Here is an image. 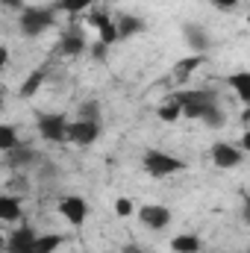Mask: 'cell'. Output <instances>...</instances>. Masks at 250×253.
<instances>
[{
    "instance_id": "cell-1",
    "label": "cell",
    "mask_w": 250,
    "mask_h": 253,
    "mask_svg": "<svg viewBox=\"0 0 250 253\" xmlns=\"http://www.w3.org/2000/svg\"><path fill=\"white\" fill-rule=\"evenodd\" d=\"M56 24V12L53 9H39V6H24L18 15V30L24 39H39L42 33H47Z\"/></svg>"
},
{
    "instance_id": "cell-2",
    "label": "cell",
    "mask_w": 250,
    "mask_h": 253,
    "mask_svg": "<svg viewBox=\"0 0 250 253\" xmlns=\"http://www.w3.org/2000/svg\"><path fill=\"white\" fill-rule=\"evenodd\" d=\"M141 165H144V171H147L150 177H156V180H165V177H171V174L186 171V162L177 159V156H171V153H165V150H147L144 159H141Z\"/></svg>"
},
{
    "instance_id": "cell-3",
    "label": "cell",
    "mask_w": 250,
    "mask_h": 253,
    "mask_svg": "<svg viewBox=\"0 0 250 253\" xmlns=\"http://www.w3.org/2000/svg\"><path fill=\"white\" fill-rule=\"evenodd\" d=\"M39 135L44 141H53V144H65L68 141V118L53 112V115H39Z\"/></svg>"
},
{
    "instance_id": "cell-4",
    "label": "cell",
    "mask_w": 250,
    "mask_h": 253,
    "mask_svg": "<svg viewBox=\"0 0 250 253\" xmlns=\"http://www.w3.org/2000/svg\"><path fill=\"white\" fill-rule=\"evenodd\" d=\"M97 135H100V121H83V118L68 121V141H74L77 147L94 144Z\"/></svg>"
},
{
    "instance_id": "cell-5",
    "label": "cell",
    "mask_w": 250,
    "mask_h": 253,
    "mask_svg": "<svg viewBox=\"0 0 250 253\" xmlns=\"http://www.w3.org/2000/svg\"><path fill=\"white\" fill-rule=\"evenodd\" d=\"M59 212H62V218L71 227H83L85 218H88V203L80 194H68V197L59 200Z\"/></svg>"
},
{
    "instance_id": "cell-6",
    "label": "cell",
    "mask_w": 250,
    "mask_h": 253,
    "mask_svg": "<svg viewBox=\"0 0 250 253\" xmlns=\"http://www.w3.org/2000/svg\"><path fill=\"white\" fill-rule=\"evenodd\" d=\"M138 221L147 230H165L171 224V209L168 206H159V203H147V206L138 209Z\"/></svg>"
},
{
    "instance_id": "cell-7",
    "label": "cell",
    "mask_w": 250,
    "mask_h": 253,
    "mask_svg": "<svg viewBox=\"0 0 250 253\" xmlns=\"http://www.w3.org/2000/svg\"><path fill=\"white\" fill-rule=\"evenodd\" d=\"M242 159H245V153H242L236 144H230V141L212 144V162H215L218 168H236V165H242Z\"/></svg>"
},
{
    "instance_id": "cell-8",
    "label": "cell",
    "mask_w": 250,
    "mask_h": 253,
    "mask_svg": "<svg viewBox=\"0 0 250 253\" xmlns=\"http://www.w3.org/2000/svg\"><path fill=\"white\" fill-rule=\"evenodd\" d=\"M85 24L97 27V42H103V44H115V42H118L115 21H109L106 12H91V15H85Z\"/></svg>"
},
{
    "instance_id": "cell-9",
    "label": "cell",
    "mask_w": 250,
    "mask_h": 253,
    "mask_svg": "<svg viewBox=\"0 0 250 253\" xmlns=\"http://www.w3.org/2000/svg\"><path fill=\"white\" fill-rule=\"evenodd\" d=\"M183 30H186V42L191 44V50H194V53H203V56H206V50L212 47V42H209V33H206V27H200V24H186Z\"/></svg>"
},
{
    "instance_id": "cell-10",
    "label": "cell",
    "mask_w": 250,
    "mask_h": 253,
    "mask_svg": "<svg viewBox=\"0 0 250 253\" xmlns=\"http://www.w3.org/2000/svg\"><path fill=\"white\" fill-rule=\"evenodd\" d=\"M59 50H62V56H80V53H85V36L80 30H68L62 36Z\"/></svg>"
},
{
    "instance_id": "cell-11",
    "label": "cell",
    "mask_w": 250,
    "mask_h": 253,
    "mask_svg": "<svg viewBox=\"0 0 250 253\" xmlns=\"http://www.w3.org/2000/svg\"><path fill=\"white\" fill-rule=\"evenodd\" d=\"M30 162H36V150H33V147L18 144V147L6 150V165H9V168H24V165H30Z\"/></svg>"
},
{
    "instance_id": "cell-12",
    "label": "cell",
    "mask_w": 250,
    "mask_h": 253,
    "mask_svg": "<svg viewBox=\"0 0 250 253\" xmlns=\"http://www.w3.org/2000/svg\"><path fill=\"white\" fill-rule=\"evenodd\" d=\"M115 30H118V39H132V36L144 33V21L135 18V15H121L115 21Z\"/></svg>"
},
{
    "instance_id": "cell-13",
    "label": "cell",
    "mask_w": 250,
    "mask_h": 253,
    "mask_svg": "<svg viewBox=\"0 0 250 253\" xmlns=\"http://www.w3.org/2000/svg\"><path fill=\"white\" fill-rule=\"evenodd\" d=\"M21 197L0 194V221H21Z\"/></svg>"
},
{
    "instance_id": "cell-14",
    "label": "cell",
    "mask_w": 250,
    "mask_h": 253,
    "mask_svg": "<svg viewBox=\"0 0 250 253\" xmlns=\"http://www.w3.org/2000/svg\"><path fill=\"white\" fill-rule=\"evenodd\" d=\"M200 248H203V242L194 233H180V236L171 239V251L174 253H200Z\"/></svg>"
},
{
    "instance_id": "cell-15",
    "label": "cell",
    "mask_w": 250,
    "mask_h": 253,
    "mask_svg": "<svg viewBox=\"0 0 250 253\" xmlns=\"http://www.w3.org/2000/svg\"><path fill=\"white\" fill-rule=\"evenodd\" d=\"M227 85H233L236 88V94H239V100L250 106V74L248 71H239V74H230L227 77Z\"/></svg>"
},
{
    "instance_id": "cell-16",
    "label": "cell",
    "mask_w": 250,
    "mask_h": 253,
    "mask_svg": "<svg viewBox=\"0 0 250 253\" xmlns=\"http://www.w3.org/2000/svg\"><path fill=\"white\" fill-rule=\"evenodd\" d=\"M200 65H206V56L203 53H194V56H186V59H180V62L174 65V77L183 83V80H188Z\"/></svg>"
},
{
    "instance_id": "cell-17",
    "label": "cell",
    "mask_w": 250,
    "mask_h": 253,
    "mask_svg": "<svg viewBox=\"0 0 250 253\" xmlns=\"http://www.w3.org/2000/svg\"><path fill=\"white\" fill-rule=\"evenodd\" d=\"M44 80H47V71L44 68H39V71H30V77L21 83V88H18V94L21 97H33L42 85H44Z\"/></svg>"
},
{
    "instance_id": "cell-18",
    "label": "cell",
    "mask_w": 250,
    "mask_h": 253,
    "mask_svg": "<svg viewBox=\"0 0 250 253\" xmlns=\"http://www.w3.org/2000/svg\"><path fill=\"white\" fill-rule=\"evenodd\" d=\"M156 118H159V121H165V124H174V121H180L183 115H180V106H177L174 100H168V97H165V100L156 106Z\"/></svg>"
},
{
    "instance_id": "cell-19",
    "label": "cell",
    "mask_w": 250,
    "mask_h": 253,
    "mask_svg": "<svg viewBox=\"0 0 250 253\" xmlns=\"http://www.w3.org/2000/svg\"><path fill=\"white\" fill-rule=\"evenodd\" d=\"M59 245H62V236H56V233H44V236H36L33 253H53Z\"/></svg>"
},
{
    "instance_id": "cell-20",
    "label": "cell",
    "mask_w": 250,
    "mask_h": 253,
    "mask_svg": "<svg viewBox=\"0 0 250 253\" xmlns=\"http://www.w3.org/2000/svg\"><path fill=\"white\" fill-rule=\"evenodd\" d=\"M18 144H21L18 141V129L12 124H0V153H6V150H12Z\"/></svg>"
},
{
    "instance_id": "cell-21",
    "label": "cell",
    "mask_w": 250,
    "mask_h": 253,
    "mask_svg": "<svg viewBox=\"0 0 250 253\" xmlns=\"http://www.w3.org/2000/svg\"><path fill=\"white\" fill-rule=\"evenodd\" d=\"M200 121H203V126H212V129H218V126H224V121H227V115L221 112V106L218 103H212L203 115H200Z\"/></svg>"
},
{
    "instance_id": "cell-22",
    "label": "cell",
    "mask_w": 250,
    "mask_h": 253,
    "mask_svg": "<svg viewBox=\"0 0 250 253\" xmlns=\"http://www.w3.org/2000/svg\"><path fill=\"white\" fill-rule=\"evenodd\" d=\"M94 0H56V9H62L65 15H80L85 9H91Z\"/></svg>"
},
{
    "instance_id": "cell-23",
    "label": "cell",
    "mask_w": 250,
    "mask_h": 253,
    "mask_svg": "<svg viewBox=\"0 0 250 253\" xmlns=\"http://www.w3.org/2000/svg\"><path fill=\"white\" fill-rule=\"evenodd\" d=\"M80 118L83 121H100V109H97V100H88L80 106Z\"/></svg>"
},
{
    "instance_id": "cell-24",
    "label": "cell",
    "mask_w": 250,
    "mask_h": 253,
    "mask_svg": "<svg viewBox=\"0 0 250 253\" xmlns=\"http://www.w3.org/2000/svg\"><path fill=\"white\" fill-rule=\"evenodd\" d=\"M115 215H121V218H129L132 215V200L129 197H118L115 200Z\"/></svg>"
},
{
    "instance_id": "cell-25",
    "label": "cell",
    "mask_w": 250,
    "mask_h": 253,
    "mask_svg": "<svg viewBox=\"0 0 250 253\" xmlns=\"http://www.w3.org/2000/svg\"><path fill=\"white\" fill-rule=\"evenodd\" d=\"M106 50H109V44H103V42H97V44L91 47V56H94L97 62H103V59H106Z\"/></svg>"
},
{
    "instance_id": "cell-26",
    "label": "cell",
    "mask_w": 250,
    "mask_h": 253,
    "mask_svg": "<svg viewBox=\"0 0 250 253\" xmlns=\"http://www.w3.org/2000/svg\"><path fill=\"white\" fill-rule=\"evenodd\" d=\"M212 6H215V9H221V12H227V9H236V6H239V0H212Z\"/></svg>"
},
{
    "instance_id": "cell-27",
    "label": "cell",
    "mask_w": 250,
    "mask_h": 253,
    "mask_svg": "<svg viewBox=\"0 0 250 253\" xmlns=\"http://www.w3.org/2000/svg\"><path fill=\"white\" fill-rule=\"evenodd\" d=\"M3 6H9V9H24V0H0Z\"/></svg>"
},
{
    "instance_id": "cell-28",
    "label": "cell",
    "mask_w": 250,
    "mask_h": 253,
    "mask_svg": "<svg viewBox=\"0 0 250 253\" xmlns=\"http://www.w3.org/2000/svg\"><path fill=\"white\" fill-rule=\"evenodd\" d=\"M6 62H9V50H6V47L0 44V71L6 68Z\"/></svg>"
},
{
    "instance_id": "cell-29",
    "label": "cell",
    "mask_w": 250,
    "mask_h": 253,
    "mask_svg": "<svg viewBox=\"0 0 250 253\" xmlns=\"http://www.w3.org/2000/svg\"><path fill=\"white\" fill-rule=\"evenodd\" d=\"M124 253H147V251H141L138 245H126V248H124Z\"/></svg>"
},
{
    "instance_id": "cell-30",
    "label": "cell",
    "mask_w": 250,
    "mask_h": 253,
    "mask_svg": "<svg viewBox=\"0 0 250 253\" xmlns=\"http://www.w3.org/2000/svg\"><path fill=\"white\" fill-rule=\"evenodd\" d=\"M6 251V239H3V236H0V253Z\"/></svg>"
},
{
    "instance_id": "cell-31",
    "label": "cell",
    "mask_w": 250,
    "mask_h": 253,
    "mask_svg": "<svg viewBox=\"0 0 250 253\" xmlns=\"http://www.w3.org/2000/svg\"><path fill=\"white\" fill-rule=\"evenodd\" d=\"M0 112H3V94H0Z\"/></svg>"
},
{
    "instance_id": "cell-32",
    "label": "cell",
    "mask_w": 250,
    "mask_h": 253,
    "mask_svg": "<svg viewBox=\"0 0 250 253\" xmlns=\"http://www.w3.org/2000/svg\"><path fill=\"white\" fill-rule=\"evenodd\" d=\"M53 3H56V0H53Z\"/></svg>"
}]
</instances>
